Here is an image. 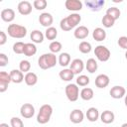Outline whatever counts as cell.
Segmentation results:
<instances>
[{
    "mask_svg": "<svg viewBox=\"0 0 127 127\" xmlns=\"http://www.w3.org/2000/svg\"><path fill=\"white\" fill-rule=\"evenodd\" d=\"M92 37L95 41L97 42H101V41H104L106 39V32L104 29L102 28H95L92 32Z\"/></svg>",
    "mask_w": 127,
    "mask_h": 127,
    "instance_id": "obj_22",
    "label": "cell"
},
{
    "mask_svg": "<svg viewBox=\"0 0 127 127\" xmlns=\"http://www.w3.org/2000/svg\"><path fill=\"white\" fill-rule=\"evenodd\" d=\"M125 58H126V60H127V51H126V53H125Z\"/></svg>",
    "mask_w": 127,
    "mask_h": 127,
    "instance_id": "obj_47",
    "label": "cell"
},
{
    "mask_svg": "<svg viewBox=\"0 0 127 127\" xmlns=\"http://www.w3.org/2000/svg\"><path fill=\"white\" fill-rule=\"evenodd\" d=\"M106 15H109L110 17H112L116 21L117 19H119L120 15H121V12L117 7H110L106 10Z\"/></svg>",
    "mask_w": 127,
    "mask_h": 127,
    "instance_id": "obj_31",
    "label": "cell"
},
{
    "mask_svg": "<svg viewBox=\"0 0 127 127\" xmlns=\"http://www.w3.org/2000/svg\"><path fill=\"white\" fill-rule=\"evenodd\" d=\"M44 34L39 31V30H34L31 32V35H30V38L32 40V42L36 43V44H40L44 41Z\"/></svg>",
    "mask_w": 127,
    "mask_h": 127,
    "instance_id": "obj_25",
    "label": "cell"
},
{
    "mask_svg": "<svg viewBox=\"0 0 127 127\" xmlns=\"http://www.w3.org/2000/svg\"><path fill=\"white\" fill-rule=\"evenodd\" d=\"M104 4H105L104 0H86L85 1V5L87 6V8L93 12L100 11L104 6Z\"/></svg>",
    "mask_w": 127,
    "mask_h": 127,
    "instance_id": "obj_7",
    "label": "cell"
},
{
    "mask_svg": "<svg viewBox=\"0 0 127 127\" xmlns=\"http://www.w3.org/2000/svg\"><path fill=\"white\" fill-rule=\"evenodd\" d=\"M85 68H86V70H87L88 72H90V73L95 72V71L97 70V68H98L97 62H96L94 59H92V58L88 59L87 62H86V64H85Z\"/></svg>",
    "mask_w": 127,
    "mask_h": 127,
    "instance_id": "obj_27",
    "label": "cell"
},
{
    "mask_svg": "<svg viewBox=\"0 0 127 127\" xmlns=\"http://www.w3.org/2000/svg\"><path fill=\"white\" fill-rule=\"evenodd\" d=\"M25 82L27 85L29 86H33L35 85L37 82H38V76L35 72H32V71H29L25 74V78H24Z\"/></svg>",
    "mask_w": 127,
    "mask_h": 127,
    "instance_id": "obj_23",
    "label": "cell"
},
{
    "mask_svg": "<svg viewBox=\"0 0 127 127\" xmlns=\"http://www.w3.org/2000/svg\"><path fill=\"white\" fill-rule=\"evenodd\" d=\"M78 50L82 54H88L91 51V44L86 41H82L78 46Z\"/></svg>",
    "mask_w": 127,
    "mask_h": 127,
    "instance_id": "obj_33",
    "label": "cell"
},
{
    "mask_svg": "<svg viewBox=\"0 0 127 127\" xmlns=\"http://www.w3.org/2000/svg\"><path fill=\"white\" fill-rule=\"evenodd\" d=\"M109 76L104 74V73H101V74H98L95 78V85L98 87V88H105L108 84H109Z\"/></svg>",
    "mask_w": 127,
    "mask_h": 127,
    "instance_id": "obj_16",
    "label": "cell"
},
{
    "mask_svg": "<svg viewBox=\"0 0 127 127\" xmlns=\"http://www.w3.org/2000/svg\"><path fill=\"white\" fill-rule=\"evenodd\" d=\"M10 125L11 127H24V123L19 117H12L10 120Z\"/></svg>",
    "mask_w": 127,
    "mask_h": 127,
    "instance_id": "obj_39",
    "label": "cell"
},
{
    "mask_svg": "<svg viewBox=\"0 0 127 127\" xmlns=\"http://www.w3.org/2000/svg\"><path fill=\"white\" fill-rule=\"evenodd\" d=\"M53 114V107L50 104H44L40 107L39 113L37 115V121L40 124H46L50 121Z\"/></svg>",
    "mask_w": 127,
    "mask_h": 127,
    "instance_id": "obj_2",
    "label": "cell"
},
{
    "mask_svg": "<svg viewBox=\"0 0 127 127\" xmlns=\"http://www.w3.org/2000/svg\"><path fill=\"white\" fill-rule=\"evenodd\" d=\"M17 9H18V12L21 15L26 16V15L31 14V12H32V4L29 1H21V2L18 3Z\"/></svg>",
    "mask_w": 127,
    "mask_h": 127,
    "instance_id": "obj_10",
    "label": "cell"
},
{
    "mask_svg": "<svg viewBox=\"0 0 127 127\" xmlns=\"http://www.w3.org/2000/svg\"><path fill=\"white\" fill-rule=\"evenodd\" d=\"M39 22L43 27L50 28V27H52V24L54 22V18L52 16V14H50L48 12H44L39 16Z\"/></svg>",
    "mask_w": 127,
    "mask_h": 127,
    "instance_id": "obj_9",
    "label": "cell"
},
{
    "mask_svg": "<svg viewBox=\"0 0 127 127\" xmlns=\"http://www.w3.org/2000/svg\"><path fill=\"white\" fill-rule=\"evenodd\" d=\"M59 64L61 66H66L70 64V55L68 53H62L59 56Z\"/></svg>",
    "mask_w": 127,
    "mask_h": 127,
    "instance_id": "obj_26",
    "label": "cell"
},
{
    "mask_svg": "<svg viewBox=\"0 0 127 127\" xmlns=\"http://www.w3.org/2000/svg\"><path fill=\"white\" fill-rule=\"evenodd\" d=\"M1 19L4 21V22H7V23H10L12 22L14 19H15V11L13 9H10V8H7V9H3L1 11Z\"/></svg>",
    "mask_w": 127,
    "mask_h": 127,
    "instance_id": "obj_17",
    "label": "cell"
},
{
    "mask_svg": "<svg viewBox=\"0 0 127 127\" xmlns=\"http://www.w3.org/2000/svg\"><path fill=\"white\" fill-rule=\"evenodd\" d=\"M60 27H61V29H62L63 31H70V30H71V28H70V27L68 26V24L66 23L65 18H64V19L61 20V22H60Z\"/></svg>",
    "mask_w": 127,
    "mask_h": 127,
    "instance_id": "obj_41",
    "label": "cell"
},
{
    "mask_svg": "<svg viewBox=\"0 0 127 127\" xmlns=\"http://www.w3.org/2000/svg\"><path fill=\"white\" fill-rule=\"evenodd\" d=\"M37 53V47L32 43H26L24 48V55L26 57H32Z\"/></svg>",
    "mask_w": 127,
    "mask_h": 127,
    "instance_id": "obj_28",
    "label": "cell"
},
{
    "mask_svg": "<svg viewBox=\"0 0 127 127\" xmlns=\"http://www.w3.org/2000/svg\"><path fill=\"white\" fill-rule=\"evenodd\" d=\"M65 95L67 97V99L71 102H74L78 99V96H79V88L77 86V84H74V83H68L66 86H65Z\"/></svg>",
    "mask_w": 127,
    "mask_h": 127,
    "instance_id": "obj_4",
    "label": "cell"
},
{
    "mask_svg": "<svg viewBox=\"0 0 127 127\" xmlns=\"http://www.w3.org/2000/svg\"><path fill=\"white\" fill-rule=\"evenodd\" d=\"M85 115H86L87 120L90 121V122H95V121H97V119H98L99 116H100L98 109L95 108V107H90V108H88Z\"/></svg>",
    "mask_w": 127,
    "mask_h": 127,
    "instance_id": "obj_20",
    "label": "cell"
},
{
    "mask_svg": "<svg viewBox=\"0 0 127 127\" xmlns=\"http://www.w3.org/2000/svg\"><path fill=\"white\" fill-rule=\"evenodd\" d=\"M109 93H110V95H111L112 98H114V99H120V98H122L123 96H125L126 90H125V88H124L123 86H121V85H115V86H113V87L110 89Z\"/></svg>",
    "mask_w": 127,
    "mask_h": 127,
    "instance_id": "obj_13",
    "label": "cell"
},
{
    "mask_svg": "<svg viewBox=\"0 0 127 127\" xmlns=\"http://www.w3.org/2000/svg\"><path fill=\"white\" fill-rule=\"evenodd\" d=\"M69 68L72 70V72L74 74H78V73H80L83 70L84 64H83L82 60H80V59H74L73 61H71L70 64H69Z\"/></svg>",
    "mask_w": 127,
    "mask_h": 127,
    "instance_id": "obj_11",
    "label": "cell"
},
{
    "mask_svg": "<svg viewBox=\"0 0 127 127\" xmlns=\"http://www.w3.org/2000/svg\"><path fill=\"white\" fill-rule=\"evenodd\" d=\"M64 6L68 11H80L82 9V2L79 0H66Z\"/></svg>",
    "mask_w": 127,
    "mask_h": 127,
    "instance_id": "obj_12",
    "label": "cell"
},
{
    "mask_svg": "<svg viewBox=\"0 0 127 127\" xmlns=\"http://www.w3.org/2000/svg\"><path fill=\"white\" fill-rule=\"evenodd\" d=\"M121 127H127V123H124V124H122V125H121Z\"/></svg>",
    "mask_w": 127,
    "mask_h": 127,
    "instance_id": "obj_46",
    "label": "cell"
},
{
    "mask_svg": "<svg viewBox=\"0 0 127 127\" xmlns=\"http://www.w3.org/2000/svg\"><path fill=\"white\" fill-rule=\"evenodd\" d=\"M59 75H60L61 79L64 80V81H70L73 78L74 73L72 72V70L70 68H64V69L60 71Z\"/></svg>",
    "mask_w": 127,
    "mask_h": 127,
    "instance_id": "obj_24",
    "label": "cell"
},
{
    "mask_svg": "<svg viewBox=\"0 0 127 127\" xmlns=\"http://www.w3.org/2000/svg\"><path fill=\"white\" fill-rule=\"evenodd\" d=\"M6 42H7V35L5 34V32L0 31V46H3Z\"/></svg>",
    "mask_w": 127,
    "mask_h": 127,
    "instance_id": "obj_43",
    "label": "cell"
},
{
    "mask_svg": "<svg viewBox=\"0 0 127 127\" xmlns=\"http://www.w3.org/2000/svg\"><path fill=\"white\" fill-rule=\"evenodd\" d=\"M58 36V31L55 27H50V28H47V30L45 31V37L50 40V41H54Z\"/></svg>",
    "mask_w": 127,
    "mask_h": 127,
    "instance_id": "obj_30",
    "label": "cell"
},
{
    "mask_svg": "<svg viewBox=\"0 0 127 127\" xmlns=\"http://www.w3.org/2000/svg\"><path fill=\"white\" fill-rule=\"evenodd\" d=\"M8 35L14 39H22L27 35L26 27L19 24H10L7 28Z\"/></svg>",
    "mask_w": 127,
    "mask_h": 127,
    "instance_id": "obj_3",
    "label": "cell"
},
{
    "mask_svg": "<svg viewBox=\"0 0 127 127\" xmlns=\"http://www.w3.org/2000/svg\"><path fill=\"white\" fill-rule=\"evenodd\" d=\"M20 113L24 118H32L35 114V107L31 103H24L20 108Z\"/></svg>",
    "mask_w": 127,
    "mask_h": 127,
    "instance_id": "obj_6",
    "label": "cell"
},
{
    "mask_svg": "<svg viewBox=\"0 0 127 127\" xmlns=\"http://www.w3.org/2000/svg\"><path fill=\"white\" fill-rule=\"evenodd\" d=\"M124 102H125V105H126V107H127V95H125V100H124Z\"/></svg>",
    "mask_w": 127,
    "mask_h": 127,
    "instance_id": "obj_45",
    "label": "cell"
},
{
    "mask_svg": "<svg viewBox=\"0 0 127 127\" xmlns=\"http://www.w3.org/2000/svg\"><path fill=\"white\" fill-rule=\"evenodd\" d=\"M114 118H115V115L112 111L110 110H105L103 111L101 114H100V119L102 121V123H105V124H110L114 121Z\"/></svg>",
    "mask_w": 127,
    "mask_h": 127,
    "instance_id": "obj_21",
    "label": "cell"
},
{
    "mask_svg": "<svg viewBox=\"0 0 127 127\" xmlns=\"http://www.w3.org/2000/svg\"><path fill=\"white\" fill-rule=\"evenodd\" d=\"M8 62H9L8 57H7L5 54L1 53V54H0V66H5V65L8 64Z\"/></svg>",
    "mask_w": 127,
    "mask_h": 127,
    "instance_id": "obj_42",
    "label": "cell"
},
{
    "mask_svg": "<svg viewBox=\"0 0 127 127\" xmlns=\"http://www.w3.org/2000/svg\"><path fill=\"white\" fill-rule=\"evenodd\" d=\"M94 55H95V57L97 58L98 61H100V62H107L110 59L111 53H110V51L105 46L98 45L94 49Z\"/></svg>",
    "mask_w": 127,
    "mask_h": 127,
    "instance_id": "obj_5",
    "label": "cell"
},
{
    "mask_svg": "<svg viewBox=\"0 0 127 127\" xmlns=\"http://www.w3.org/2000/svg\"><path fill=\"white\" fill-rule=\"evenodd\" d=\"M24 48H25V44L23 42H16L13 45V52L15 54H24Z\"/></svg>",
    "mask_w": 127,
    "mask_h": 127,
    "instance_id": "obj_37",
    "label": "cell"
},
{
    "mask_svg": "<svg viewBox=\"0 0 127 127\" xmlns=\"http://www.w3.org/2000/svg\"><path fill=\"white\" fill-rule=\"evenodd\" d=\"M58 63V59L55 54L53 53H47L42 55L38 60V64L42 69H49L56 65Z\"/></svg>",
    "mask_w": 127,
    "mask_h": 127,
    "instance_id": "obj_1",
    "label": "cell"
},
{
    "mask_svg": "<svg viewBox=\"0 0 127 127\" xmlns=\"http://www.w3.org/2000/svg\"><path fill=\"white\" fill-rule=\"evenodd\" d=\"M0 127H9V125L7 123H1L0 124Z\"/></svg>",
    "mask_w": 127,
    "mask_h": 127,
    "instance_id": "obj_44",
    "label": "cell"
},
{
    "mask_svg": "<svg viewBox=\"0 0 127 127\" xmlns=\"http://www.w3.org/2000/svg\"><path fill=\"white\" fill-rule=\"evenodd\" d=\"M118 46L123 49V50H126L127 51V37L126 36H122L118 39V42H117Z\"/></svg>",
    "mask_w": 127,
    "mask_h": 127,
    "instance_id": "obj_40",
    "label": "cell"
},
{
    "mask_svg": "<svg viewBox=\"0 0 127 127\" xmlns=\"http://www.w3.org/2000/svg\"><path fill=\"white\" fill-rule=\"evenodd\" d=\"M83 119H84V114L80 109H74L69 114V120L74 124L81 123Z\"/></svg>",
    "mask_w": 127,
    "mask_h": 127,
    "instance_id": "obj_14",
    "label": "cell"
},
{
    "mask_svg": "<svg viewBox=\"0 0 127 127\" xmlns=\"http://www.w3.org/2000/svg\"><path fill=\"white\" fill-rule=\"evenodd\" d=\"M93 96H94V92H93V90H92L91 88H89V87H84V88H82L81 91H80V97H81L83 100H85V101H88V100L92 99Z\"/></svg>",
    "mask_w": 127,
    "mask_h": 127,
    "instance_id": "obj_29",
    "label": "cell"
},
{
    "mask_svg": "<svg viewBox=\"0 0 127 127\" xmlns=\"http://www.w3.org/2000/svg\"><path fill=\"white\" fill-rule=\"evenodd\" d=\"M89 77L87 75H84V74H81V75H78L77 78H76V84L79 85V86H86L88 83H89Z\"/></svg>",
    "mask_w": 127,
    "mask_h": 127,
    "instance_id": "obj_36",
    "label": "cell"
},
{
    "mask_svg": "<svg viewBox=\"0 0 127 127\" xmlns=\"http://www.w3.org/2000/svg\"><path fill=\"white\" fill-rule=\"evenodd\" d=\"M62 48H63L62 43L59 42V41H53V42L50 44V46H49V49H50L51 53H53V54H55V55H56L57 53L61 52Z\"/></svg>",
    "mask_w": 127,
    "mask_h": 127,
    "instance_id": "obj_32",
    "label": "cell"
},
{
    "mask_svg": "<svg viewBox=\"0 0 127 127\" xmlns=\"http://www.w3.org/2000/svg\"><path fill=\"white\" fill-rule=\"evenodd\" d=\"M65 21H66V23L68 24V26L72 29V28L76 27V26L80 23V21H81V16H80L79 14H77V13H72V14L68 15L67 17H65Z\"/></svg>",
    "mask_w": 127,
    "mask_h": 127,
    "instance_id": "obj_15",
    "label": "cell"
},
{
    "mask_svg": "<svg viewBox=\"0 0 127 127\" xmlns=\"http://www.w3.org/2000/svg\"><path fill=\"white\" fill-rule=\"evenodd\" d=\"M101 22H102V25H103L105 28H111V27L114 25L115 20H114L112 17H110L109 15H106V14H105V15L103 16Z\"/></svg>",
    "mask_w": 127,
    "mask_h": 127,
    "instance_id": "obj_34",
    "label": "cell"
},
{
    "mask_svg": "<svg viewBox=\"0 0 127 127\" xmlns=\"http://www.w3.org/2000/svg\"><path fill=\"white\" fill-rule=\"evenodd\" d=\"M88 34H89V31H88L87 27H85V26H79V27H77V28L74 30V32H73L74 38H76V39H78V40H83V39H85V38L88 36Z\"/></svg>",
    "mask_w": 127,
    "mask_h": 127,
    "instance_id": "obj_18",
    "label": "cell"
},
{
    "mask_svg": "<svg viewBox=\"0 0 127 127\" xmlns=\"http://www.w3.org/2000/svg\"><path fill=\"white\" fill-rule=\"evenodd\" d=\"M10 76H11L12 82L14 83H21L25 78L23 72L20 69H12L10 71Z\"/></svg>",
    "mask_w": 127,
    "mask_h": 127,
    "instance_id": "obj_19",
    "label": "cell"
},
{
    "mask_svg": "<svg viewBox=\"0 0 127 127\" xmlns=\"http://www.w3.org/2000/svg\"><path fill=\"white\" fill-rule=\"evenodd\" d=\"M47 5H48V2L46 0H35L33 2V6L37 10H44L47 7Z\"/></svg>",
    "mask_w": 127,
    "mask_h": 127,
    "instance_id": "obj_38",
    "label": "cell"
},
{
    "mask_svg": "<svg viewBox=\"0 0 127 127\" xmlns=\"http://www.w3.org/2000/svg\"><path fill=\"white\" fill-rule=\"evenodd\" d=\"M11 76L10 73L6 71L0 72V92H5L8 88V84L11 82Z\"/></svg>",
    "mask_w": 127,
    "mask_h": 127,
    "instance_id": "obj_8",
    "label": "cell"
},
{
    "mask_svg": "<svg viewBox=\"0 0 127 127\" xmlns=\"http://www.w3.org/2000/svg\"><path fill=\"white\" fill-rule=\"evenodd\" d=\"M30 68H31V64L29 61L27 60H23L20 62L19 64V69L22 71V72H29L30 71Z\"/></svg>",
    "mask_w": 127,
    "mask_h": 127,
    "instance_id": "obj_35",
    "label": "cell"
}]
</instances>
